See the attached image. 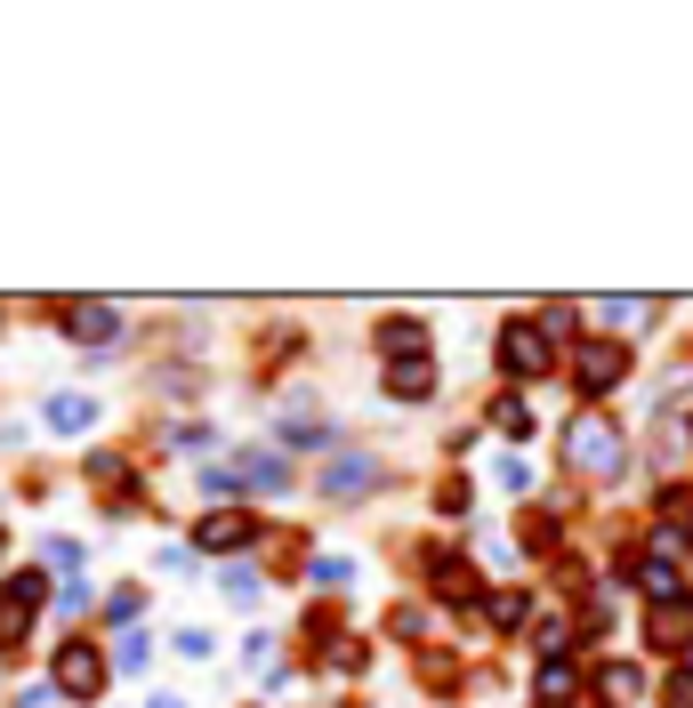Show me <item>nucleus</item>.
I'll use <instances>...</instances> for the list:
<instances>
[{
    "mask_svg": "<svg viewBox=\"0 0 693 708\" xmlns=\"http://www.w3.org/2000/svg\"><path fill=\"white\" fill-rule=\"evenodd\" d=\"M629 379V346H613V339H588L581 354H573V387L581 394H613Z\"/></svg>",
    "mask_w": 693,
    "mask_h": 708,
    "instance_id": "obj_1",
    "label": "nucleus"
},
{
    "mask_svg": "<svg viewBox=\"0 0 693 708\" xmlns=\"http://www.w3.org/2000/svg\"><path fill=\"white\" fill-rule=\"evenodd\" d=\"M564 451H573V467H588V475H613V467H621V435L605 427V419H573Z\"/></svg>",
    "mask_w": 693,
    "mask_h": 708,
    "instance_id": "obj_2",
    "label": "nucleus"
},
{
    "mask_svg": "<svg viewBox=\"0 0 693 708\" xmlns=\"http://www.w3.org/2000/svg\"><path fill=\"white\" fill-rule=\"evenodd\" d=\"M548 363H557V354H548V339H540L533 322H508L500 330V370H508V379H540Z\"/></svg>",
    "mask_w": 693,
    "mask_h": 708,
    "instance_id": "obj_3",
    "label": "nucleus"
},
{
    "mask_svg": "<svg viewBox=\"0 0 693 708\" xmlns=\"http://www.w3.org/2000/svg\"><path fill=\"white\" fill-rule=\"evenodd\" d=\"M57 684H65L73 700H97L106 693V660H97L89 644H65V652H57Z\"/></svg>",
    "mask_w": 693,
    "mask_h": 708,
    "instance_id": "obj_4",
    "label": "nucleus"
},
{
    "mask_svg": "<svg viewBox=\"0 0 693 708\" xmlns=\"http://www.w3.org/2000/svg\"><path fill=\"white\" fill-rule=\"evenodd\" d=\"M202 548H210V556H227V548H242V539H258V515L251 508H218V515H202Z\"/></svg>",
    "mask_w": 693,
    "mask_h": 708,
    "instance_id": "obj_5",
    "label": "nucleus"
},
{
    "mask_svg": "<svg viewBox=\"0 0 693 708\" xmlns=\"http://www.w3.org/2000/svg\"><path fill=\"white\" fill-rule=\"evenodd\" d=\"M387 394H396V403H427V394H436V363H427V354L387 363Z\"/></svg>",
    "mask_w": 693,
    "mask_h": 708,
    "instance_id": "obj_6",
    "label": "nucleus"
},
{
    "mask_svg": "<svg viewBox=\"0 0 693 708\" xmlns=\"http://www.w3.org/2000/svg\"><path fill=\"white\" fill-rule=\"evenodd\" d=\"M323 491H331V499H363V491H379V460H339L331 475H323Z\"/></svg>",
    "mask_w": 693,
    "mask_h": 708,
    "instance_id": "obj_7",
    "label": "nucleus"
},
{
    "mask_svg": "<svg viewBox=\"0 0 693 708\" xmlns=\"http://www.w3.org/2000/svg\"><path fill=\"white\" fill-rule=\"evenodd\" d=\"M65 330H73V339H89V346H106L113 330H121V315H113L106 298H89V306H73V315H65Z\"/></svg>",
    "mask_w": 693,
    "mask_h": 708,
    "instance_id": "obj_8",
    "label": "nucleus"
},
{
    "mask_svg": "<svg viewBox=\"0 0 693 708\" xmlns=\"http://www.w3.org/2000/svg\"><path fill=\"white\" fill-rule=\"evenodd\" d=\"M379 354L396 363V354H427V322L403 315V322H379Z\"/></svg>",
    "mask_w": 693,
    "mask_h": 708,
    "instance_id": "obj_9",
    "label": "nucleus"
},
{
    "mask_svg": "<svg viewBox=\"0 0 693 708\" xmlns=\"http://www.w3.org/2000/svg\"><path fill=\"white\" fill-rule=\"evenodd\" d=\"M645 628H654V644H685V636H693V596H669Z\"/></svg>",
    "mask_w": 693,
    "mask_h": 708,
    "instance_id": "obj_10",
    "label": "nucleus"
},
{
    "mask_svg": "<svg viewBox=\"0 0 693 708\" xmlns=\"http://www.w3.org/2000/svg\"><path fill=\"white\" fill-rule=\"evenodd\" d=\"M597 693H605V708H629V700H637V669H629V660H605Z\"/></svg>",
    "mask_w": 693,
    "mask_h": 708,
    "instance_id": "obj_11",
    "label": "nucleus"
},
{
    "mask_svg": "<svg viewBox=\"0 0 693 708\" xmlns=\"http://www.w3.org/2000/svg\"><path fill=\"white\" fill-rule=\"evenodd\" d=\"M637 588L654 596V603H669V596H678V572H669V556H645V564H637Z\"/></svg>",
    "mask_w": 693,
    "mask_h": 708,
    "instance_id": "obj_12",
    "label": "nucleus"
},
{
    "mask_svg": "<svg viewBox=\"0 0 693 708\" xmlns=\"http://www.w3.org/2000/svg\"><path fill=\"white\" fill-rule=\"evenodd\" d=\"M493 427H500V435H533V403H524V394H500V403H493Z\"/></svg>",
    "mask_w": 693,
    "mask_h": 708,
    "instance_id": "obj_13",
    "label": "nucleus"
},
{
    "mask_svg": "<svg viewBox=\"0 0 693 708\" xmlns=\"http://www.w3.org/2000/svg\"><path fill=\"white\" fill-rule=\"evenodd\" d=\"M573 693H581V676L564 669V660H548V669H540V700H548V708H564Z\"/></svg>",
    "mask_w": 693,
    "mask_h": 708,
    "instance_id": "obj_14",
    "label": "nucleus"
},
{
    "mask_svg": "<svg viewBox=\"0 0 693 708\" xmlns=\"http://www.w3.org/2000/svg\"><path fill=\"white\" fill-rule=\"evenodd\" d=\"M89 419H97V411L81 403V394H57V403H49V427H65V435H73V427H89Z\"/></svg>",
    "mask_w": 693,
    "mask_h": 708,
    "instance_id": "obj_15",
    "label": "nucleus"
},
{
    "mask_svg": "<svg viewBox=\"0 0 693 708\" xmlns=\"http://www.w3.org/2000/svg\"><path fill=\"white\" fill-rule=\"evenodd\" d=\"M493 628H500V636H508V628H524V596H516V588H500V596H493Z\"/></svg>",
    "mask_w": 693,
    "mask_h": 708,
    "instance_id": "obj_16",
    "label": "nucleus"
},
{
    "mask_svg": "<svg viewBox=\"0 0 693 708\" xmlns=\"http://www.w3.org/2000/svg\"><path fill=\"white\" fill-rule=\"evenodd\" d=\"M16 644H25V612H16V603H0V652H16Z\"/></svg>",
    "mask_w": 693,
    "mask_h": 708,
    "instance_id": "obj_17",
    "label": "nucleus"
},
{
    "mask_svg": "<svg viewBox=\"0 0 693 708\" xmlns=\"http://www.w3.org/2000/svg\"><path fill=\"white\" fill-rule=\"evenodd\" d=\"M533 644H540V652H548V660H557V652H564V644H573V628H564V620H548V628H540Z\"/></svg>",
    "mask_w": 693,
    "mask_h": 708,
    "instance_id": "obj_18",
    "label": "nucleus"
},
{
    "mask_svg": "<svg viewBox=\"0 0 693 708\" xmlns=\"http://www.w3.org/2000/svg\"><path fill=\"white\" fill-rule=\"evenodd\" d=\"M315 579H323V588H346V579H355V564H346V556H331V564H315Z\"/></svg>",
    "mask_w": 693,
    "mask_h": 708,
    "instance_id": "obj_19",
    "label": "nucleus"
},
{
    "mask_svg": "<svg viewBox=\"0 0 693 708\" xmlns=\"http://www.w3.org/2000/svg\"><path fill=\"white\" fill-rule=\"evenodd\" d=\"M669 708H693V676H669Z\"/></svg>",
    "mask_w": 693,
    "mask_h": 708,
    "instance_id": "obj_20",
    "label": "nucleus"
},
{
    "mask_svg": "<svg viewBox=\"0 0 693 708\" xmlns=\"http://www.w3.org/2000/svg\"><path fill=\"white\" fill-rule=\"evenodd\" d=\"M154 708H178V700H154Z\"/></svg>",
    "mask_w": 693,
    "mask_h": 708,
    "instance_id": "obj_21",
    "label": "nucleus"
},
{
    "mask_svg": "<svg viewBox=\"0 0 693 708\" xmlns=\"http://www.w3.org/2000/svg\"><path fill=\"white\" fill-rule=\"evenodd\" d=\"M685 676H693V652H685Z\"/></svg>",
    "mask_w": 693,
    "mask_h": 708,
    "instance_id": "obj_22",
    "label": "nucleus"
},
{
    "mask_svg": "<svg viewBox=\"0 0 693 708\" xmlns=\"http://www.w3.org/2000/svg\"><path fill=\"white\" fill-rule=\"evenodd\" d=\"M0 556H9V539H0Z\"/></svg>",
    "mask_w": 693,
    "mask_h": 708,
    "instance_id": "obj_23",
    "label": "nucleus"
},
{
    "mask_svg": "<svg viewBox=\"0 0 693 708\" xmlns=\"http://www.w3.org/2000/svg\"><path fill=\"white\" fill-rule=\"evenodd\" d=\"M685 524H693V515H685Z\"/></svg>",
    "mask_w": 693,
    "mask_h": 708,
    "instance_id": "obj_24",
    "label": "nucleus"
}]
</instances>
